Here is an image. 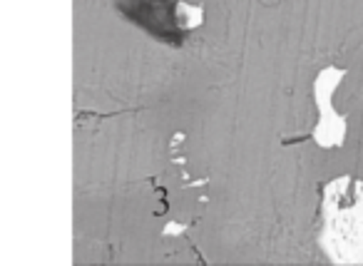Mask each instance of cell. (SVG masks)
Returning a JSON list of instances; mask_svg holds the SVG:
<instances>
[{"mask_svg": "<svg viewBox=\"0 0 363 266\" xmlns=\"http://www.w3.org/2000/svg\"><path fill=\"white\" fill-rule=\"evenodd\" d=\"M343 77H346V70L326 67L318 72L316 82H313V97H316L318 107V125L313 130V140L323 150H333V147H341L346 142V117L338 115L331 102L333 90L341 85Z\"/></svg>", "mask_w": 363, "mask_h": 266, "instance_id": "6da1fadb", "label": "cell"}, {"mask_svg": "<svg viewBox=\"0 0 363 266\" xmlns=\"http://www.w3.org/2000/svg\"><path fill=\"white\" fill-rule=\"evenodd\" d=\"M336 219H338V216H336ZM338 226H343V231L336 229V241L341 239V244H338L336 251H331L333 261H336L338 256H341V251L351 244V239H361L363 241V199L358 201L356 206H351L346 214H341Z\"/></svg>", "mask_w": 363, "mask_h": 266, "instance_id": "7a4b0ae2", "label": "cell"}, {"mask_svg": "<svg viewBox=\"0 0 363 266\" xmlns=\"http://www.w3.org/2000/svg\"><path fill=\"white\" fill-rule=\"evenodd\" d=\"M177 231H184V226L182 224H167L164 234H177Z\"/></svg>", "mask_w": 363, "mask_h": 266, "instance_id": "3957f363", "label": "cell"}]
</instances>
